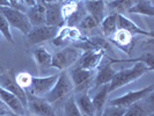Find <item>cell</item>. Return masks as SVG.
Returning a JSON list of instances; mask_svg holds the SVG:
<instances>
[{
  "label": "cell",
  "instance_id": "1",
  "mask_svg": "<svg viewBox=\"0 0 154 116\" xmlns=\"http://www.w3.org/2000/svg\"><path fill=\"white\" fill-rule=\"evenodd\" d=\"M152 70L149 67H147L144 63H136L131 69H124L121 70L118 72H116L112 80L110 81L109 84V91L110 92H114L116 89L123 87V86H126L129 84H131L132 81L137 80L141 76H144L145 73L149 72Z\"/></svg>",
  "mask_w": 154,
  "mask_h": 116
},
{
  "label": "cell",
  "instance_id": "2",
  "mask_svg": "<svg viewBox=\"0 0 154 116\" xmlns=\"http://www.w3.org/2000/svg\"><path fill=\"white\" fill-rule=\"evenodd\" d=\"M73 89H74L73 83L71 80L69 72L65 70V71H62V73L58 74V79H57L56 84L51 88V91L44 96V99L50 103H54V102H57L58 100L63 99L64 96H66Z\"/></svg>",
  "mask_w": 154,
  "mask_h": 116
},
{
  "label": "cell",
  "instance_id": "3",
  "mask_svg": "<svg viewBox=\"0 0 154 116\" xmlns=\"http://www.w3.org/2000/svg\"><path fill=\"white\" fill-rule=\"evenodd\" d=\"M0 13L5 16V19L7 20L11 27L20 30L24 35H27L32 28L26 13L16 8H13L11 6H4V7H0Z\"/></svg>",
  "mask_w": 154,
  "mask_h": 116
},
{
  "label": "cell",
  "instance_id": "4",
  "mask_svg": "<svg viewBox=\"0 0 154 116\" xmlns=\"http://www.w3.org/2000/svg\"><path fill=\"white\" fill-rule=\"evenodd\" d=\"M81 57V51L74 46H66L52 56L51 66L60 71L67 70Z\"/></svg>",
  "mask_w": 154,
  "mask_h": 116
},
{
  "label": "cell",
  "instance_id": "5",
  "mask_svg": "<svg viewBox=\"0 0 154 116\" xmlns=\"http://www.w3.org/2000/svg\"><path fill=\"white\" fill-rule=\"evenodd\" d=\"M153 91H154L153 85H148L145 88H141V89H138V91H131V92L125 93L122 96H118L116 99H112V100L109 101V105L128 108L129 106H131L133 103L143 100V99H146L151 93H153Z\"/></svg>",
  "mask_w": 154,
  "mask_h": 116
},
{
  "label": "cell",
  "instance_id": "6",
  "mask_svg": "<svg viewBox=\"0 0 154 116\" xmlns=\"http://www.w3.org/2000/svg\"><path fill=\"white\" fill-rule=\"evenodd\" d=\"M57 27L48 26V24H41V26H35L30 29V31L27 34V41L31 45L35 44H41L45 41L52 39L58 33Z\"/></svg>",
  "mask_w": 154,
  "mask_h": 116
},
{
  "label": "cell",
  "instance_id": "7",
  "mask_svg": "<svg viewBox=\"0 0 154 116\" xmlns=\"http://www.w3.org/2000/svg\"><path fill=\"white\" fill-rule=\"evenodd\" d=\"M27 109L36 116H57L51 103L43 98L27 93Z\"/></svg>",
  "mask_w": 154,
  "mask_h": 116
},
{
  "label": "cell",
  "instance_id": "8",
  "mask_svg": "<svg viewBox=\"0 0 154 116\" xmlns=\"http://www.w3.org/2000/svg\"><path fill=\"white\" fill-rule=\"evenodd\" d=\"M0 86L2 88L7 89L8 92H11L12 94H14L15 96H17L20 101L22 102L23 106L27 108V92H26V89L21 88L16 84L15 77L13 76L12 71H7L0 76Z\"/></svg>",
  "mask_w": 154,
  "mask_h": 116
},
{
  "label": "cell",
  "instance_id": "9",
  "mask_svg": "<svg viewBox=\"0 0 154 116\" xmlns=\"http://www.w3.org/2000/svg\"><path fill=\"white\" fill-rule=\"evenodd\" d=\"M69 76H71V80L74 86V89H77L78 92H82L85 88L88 87L91 81L94 79L95 72H94V70H87L77 66V67L71 70Z\"/></svg>",
  "mask_w": 154,
  "mask_h": 116
},
{
  "label": "cell",
  "instance_id": "10",
  "mask_svg": "<svg viewBox=\"0 0 154 116\" xmlns=\"http://www.w3.org/2000/svg\"><path fill=\"white\" fill-rule=\"evenodd\" d=\"M58 79V74H52L48 77H32L30 85V93L37 96H45L51 91Z\"/></svg>",
  "mask_w": 154,
  "mask_h": 116
},
{
  "label": "cell",
  "instance_id": "11",
  "mask_svg": "<svg viewBox=\"0 0 154 116\" xmlns=\"http://www.w3.org/2000/svg\"><path fill=\"white\" fill-rule=\"evenodd\" d=\"M0 100L13 114L17 116H26L27 108L22 105L20 99L14 94L8 92L7 89L2 88L1 86H0Z\"/></svg>",
  "mask_w": 154,
  "mask_h": 116
},
{
  "label": "cell",
  "instance_id": "12",
  "mask_svg": "<svg viewBox=\"0 0 154 116\" xmlns=\"http://www.w3.org/2000/svg\"><path fill=\"white\" fill-rule=\"evenodd\" d=\"M45 6V24L62 28L65 20L62 14V5L59 2H44Z\"/></svg>",
  "mask_w": 154,
  "mask_h": 116
},
{
  "label": "cell",
  "instance_id": "13",
  "mask_svg": "<svg viewBox=\"0 0 154 116\" xmlns=\"http://www.w3.org/2000/svg\"><path fill=\"white\" fill-rule=\"evenodd\" d=\"M104 56V50L97 49V50H91L87 51L85 55L81 56V58H79V65L80 67L87 70H95L99 67L101 64V61Z\"/></svg>",
  "mask_w": 154,
  "mask_h": 116
},
{
  "label": "cell",
  "instance_id": "14",
  "mask_svg": "<svg viewBox=\"0 0 154 116\" xmlns=\"http://www.w3.org/2000/svg\"><path fill=\"white\" fill-rule=\"evenodd\" d=\"M117 29L125 30L130 34H138V35H145L149 36L151 39H153V33L152 31H146L141 28H139L136 23L131 21L129 17H126L123 14H117Z\"/></svg>",
  "mask_w": 154,
  "mask_h": 116
},
{
  "label": "cell",
  "instance_id": "15",
  "mask_svg": "<svg viewBox=\"0 0 154 116\" xmlns=\"http://www.w3.org/2000/svg\"><path fill=\"white\" fill-rule=\"evenodd\" d=\"M75 39H82L81 33L75 27H63L58 29L57 35L52 39L54 45H62L67 41H75Z\"/></svg>",
  "mask_w": 154,
  "mask_h": 116
},
{
  "label": "cell",
  "instance_id": "16",
  "mask_svg": "<svg viewBox=\"0 0 154 116\" xmlns=\"http://www.w3.org/2000/svg\"><path fill=\"white\" fill-rule=\"evenodd\" d=\"M26 12V15L32 27L45 24V6L43 2L38 1L36 5L27 8Z\"/></svg>",
  "mask_w": 154,
  "mask_h": 116
},
{
  "label": "cell",
  "instance_id": "17",
  "mask_svg": "<svg viewBox=\"0 0 154 116\" xmlns=\"http://www.w3.org/2000/svg\"><path fill=\"white\" fill-rule=\"evenodd\" d=\"M84 6L88 15L93 16L100 24L106 16V2L104 0H89L84 1Z\"/></svg>",
  "mask_w": 154,
  "mask_h": 116
},
{
  "label": "cell",
  "instance_id": "18",
  "mask_svg": "<svg viewBox=\"0 0 154 116\" xmlns=\"http://www.w3.org/2000/svg\"><path fill=\"white\" fill-rule=\"evenodd\" d=\"M138 0H110L106 2V11H108L109 14H123L128 13V11L137 4Z\"/></svg>",
  "mask_w": 154,
  "mask_h": 116
},
{
  "label": "cell",
  "instance_id": "19",
  "mask_svg": "<svg viewBox=\"0 0 154 116\" xmlns=\"http://www.w3.org/2000/svg\"><path fill=\"white\" fill-rule=\"evenodd\" d=\"M116 71L112 69L111 64L107 63L106 65H103L99 72L94 76V87H100L102 85H106V84H110V81L112 80V78L115 76Z\"/></svg>",
  "mask_w": 154,
  "mask_h": 116
},
{
  "label": "cell",
  "instance_id": "20",
  "mask_svg": "<svg viewBox=\"0 0 154 116\" xmlns=\"http://www.w3.org/2000/svg\"><path fill=\"white\" fill-rule=\"evenodd\" d=\"M78 108L80 110L82 116H94L96 114V110L93 106L92 99L85 92H80L77 98H74Z\"/></svg>",
  "mask_w": 154,
  "mask_h": 116
},
{
  "label": "cell",
  "instance_id": "21",
  "mask_svg": "<svg viewBox=\"0 0 154 116\" xmlns=\"http://www.w3.org/2000/svg\"><path fill=\"white\" fill-rule=\"evenodd\" d=\"M34 59L37 64L41 71L51 69V62H52V55L46 50L44 46H39L37 49L34 50Z\"/></svg>",
  "mask_w": 154,
  "mask_h": 116
},
{
  "label": "cell",
  "instance_id": "22",
  "mask_svg": "<svg viewBox=\"0 0 154 116\" xmlns=\"http://www.w3.org/2000/svg\"><path fill=\"white\" fill-rule=\"evenodd\" d=\"M152 113V101L149 103L141 102V100L129 106L125 109V113L123 116H146L147 114Z\"/></svg>",
  "mask_w": 154,
  "mask_h": 116
},
{
  "label": "cell",
  "instance_id": "23",
  "mask_svg": "<svg viewBox=\"0 0 154 116\" xmlns=\"http://www.w3.org/2000/svg\"><path fill=\"white\" fill-rule=\"evenodd\" d=\"M97 91L95 92L94 96L92 99L93 106L96 110V113H101L103 110V107L106 105V101H107V98H108V94L110 93L109 91V84H106V85H102L100 87H96Z\"/></svg>",
  "mask_w": 154,
  "mask_h": 116
},
{
  "label": "cell",
  "instance_id": "24",
  "mask_svg": "<svg viewBox=\"0 0 154 116\" xmlns=\"http://www.w3.org/2000/svg\"><path fill=\"white\" fill-rule=\"evenodd\" d=\"M128 13L130 14H141V15L153 16L154 15V7L153 1L149 0H138L137 4H134Z\"/></svg>",
  "mask_w": 154,
  "mask_h": 116
},
{
  "label": "cell",
  "instance_id": "25",
  "mask_svg": "<svg viewBox=\"0 0 154 116\" xmlns=\"http://www.w3.org/2000/svg\"><path fill=\"white\" fill-rule=\"evenodd\" d=\"M110 39H111L117 46H119L121 49L125 50V48H129V46L132 44L133 35L125 30L117 29V30L110 36Z\"/></svg>",
  "mask_w": 154,
  "mask_h": 116
},
{
  "label": "cell",
  "instance_id": "26",
  "mask_svg": "<svg viewBox=\"0 0 154 116\" xmlns=\"http://www.w3.org/2000/svg\"><path fill=\"white\" fill-rule=\"evenodd\" d=\"M103 33L107 36H111L117 30V14H108L100 23Z\"/></svg>",
  "mask_w": 154,
  "mask_h": 116
},
{
  "label": "cell",
  "instance_id": "27",
  "mask_svg": "<svg viewBox=\"0 0 154 116\" xmlns=\"http://www.w3.org/2000/svg\"><path fill=\"white\" fill-rule=\"evenodd\" d=\"M153 61H154L153 54H145V55H143V56H140V57H138V58H136V59H112V61H110V64H112V63H130V62L138 63V62H140V63H144L147 67H149V69L153 71L154 70Z\"/></svg>",
  "mask_w": 154,
  "mask_h": 116
},
{
  "label": "cell",
  "instance_id": "28",
  "mask_svg": "<svg viewBox=\"0 0 154 116\" xmlns=\"http://www.w3.org/2000/svg\"><path fill=\"white\" fill-rule=\"evenodd\" d=\"M87 15V12H86V8L84 6V2H81V4H79V7H78L77 12L73 14V15H71L66 20L67 23H69V27H77L78 24L80 23V21L84 19V16Z\"/></svg>",
  "mask_w": 154,
  "mask_h": 116
},
{
  "label": "cell",
  "instance_id": "29",
  "mask_svg": "<svg viewBox=\"0 0 154 116\" xmlns=\"http://www.w3.org/2000/svg\"><path fill=\"white\" fill-rule=\"evenodd\" d=\"M79 4L78 1H71V0H66L64 1V4L62 5V14L64 20L66 21L71 15H73L75 12H77L78 7H79Z\"/></svg>",
  "mask_w": 154,
  "mask_h": 116
},
{
  "label": "cell",
  "instance_id": "30",
  "mask_svg": "<svg viewBox=\"0 0 154 116\" xmlns=\"http://www.w3.org/2000/svg\"><path fill=\"white\" fill-rule=\"evenodd\" d=\"M64 114H65V116H82L79 108H78L75 100H74L73 96L69 98L65 102V105H64Z\"/></svg>",
  "mask_w": 154,
  "mask_h": 116
},
{
  "label": "cell",
  "instance_id": "31",
  "mask_svg": "<svg viewBox=\"0 0 154 116\" xmlns=\"http://www.w3.org/2000/svg\"><path fill=\"white\" fill-rule=\"evenodd\" d=\"M0 34L7 39L8 42L13 43V36H12V31H11V26L7 22V20L5 19V16L0 13Z\"/></svg>",
  "mask_w": 154,
  "mask_h": 116
},
{
  "label": "cell",
  "instance_id": "32",
  "mask_svg": "<svg viewBox=\"0 0 154 116\" xmlns=\"http://www.w3.org/2000/svg\"><path fill=\"white\" fill-rule=\"evenodd\" d=\"M31 79H32V76L27 73V72H21L19 73L15 77V81L16 84L20 86L23 89H27L29 88L31 85Z\"/></svg>",
  "mask_w": 154,
  "mask_h": 116
},
{
  "label": "cell",
  "instance_id": "33",
  "mask_svg": "<svg viewBox=\"0 0 154 116\" xmlns=\"http://www.w3.org/2000/svg\"><path fill=\"white\" fill-rule=\"evenodd\" d=\"M125 109L126 108H124V107L109 105L107 108H104L101 111V116H123Z\"/></svg>",
  "mask_w": 154,
  "mask_h": 116
},
{
  "label": "cell",
  "instance_id": "34",
  "mask_svg": "<svg viewBox=\"0 0 154 116\" xmlns=\"http://www.w3.org/2000/svg\"><path fill=\"white\" fill-rule=\"evenodd\" d=\"M81 29H86V30H91L93 28H96L97 26H99V22L91 15H87L84 16V19L80 21V23L78 24Z\"/></svg>",
  "mask_w": 154,
  "mask_h": 116
},
{
  "label": "cell",
  "instance_id": "35",
  "mask_svg": "<svg viewBox=\"0 0 154 116\" xmlns=\"http://www.w3.org/2000/svg\"><path fill=\"white\" fill-rule=\"evenodd\" d=\"M8 2H9V6H11V7L16 8V9L21 11L23 13L27 11V6L23 4L22 0H8Z\"/></svg>",
  "mask_w": 154,
  "mask_h": 116
},
{
  "label": "cell",
  "instance_id": "36",
  "mask_svg": "<svg viewBox=\"0 0 154 116\" xmlns=\"http://www.w3.org/2000/svg\"><path fill=\"white\" fill-rule=\"evenodd\" d=\"M23 4L26 5V6H28V7H31V6H34V5H36L38 1L37 0H22Z\"/></svg>",
  "mask_w": 154,
  "mask_h": 116
},
{
  "label": "cell",
  "instance_id": "37",
  "mask_svg": "<svg viewBox=\"0 0 154 116\" xmlns=\"http://www.w3.org/2000/svg\"><path fill=\"white\" fill-rule=\"evenodd\" d=\"M6 114H9V113L5 108V105H0V116L6 115Z\"/></svg>",
  "mask_w": 154,
  "mask_h": 116
},
{
  "label": "cell",
  "instance_id": "38",
  "mask_svg": "<svg viewBox=\"0 0 154 116\" xmlns=\"http://www.w3.org/2000/svg\"><path fill=\"white\" fill-rule=\"evenodd\" d=\"M4 6H9L8 0H0V7H4Z\"/></svg>",
  "mask_w": 154,
  "mask_h": 116
},
{
  "label": "cell",
  "instance_id": "39",
  "mask_svg": "<svg viewBox=\"0 0 154 116\" xmlns=\"http://www.w3.org/2000/svg\"><path fill=\"white\" fill-rule=\"evenodd\" d=\"M57 0H44V2H56Z\"/></svg>",
  "mask_w": 154,
  "mask_h": 116
},
{
  "label": "cell",
  "instance_id": "40",
  "mask_svg": "<svg viewBox=\"0 0 154 116\" xmlns=\"http://www.w3.org/2000/svg\"><path fill=\"white\" fill-rule=\"evenodd\" d=\"M71 1H78V2H80V1H89V0H71Z\"/></svg>",
  "mask_w": 154,
  "mask_h": 116
},
{
  "label": "cell",
  "instance_id": "41",
  "mask_svg": "<svg viewBox=\"0 0 154 116\" xmlns=\"http://www.w3.org/2000/svg\"><path fill=\"white\" fill-rule=\"evenodd\" d=\"M2 116H17L15 114H6V115H2Z\"/></svg>",
  "mask_w": 154,
  "mask_h": 116
},
{
  "label": "cell",
  "instance_id": "42",
  "mask_svg": "<svg viewBox=\"0 0 154 116\" xmlns=\"http://www.w3.org/2000/svg\"><path fill=\"white\" fill-rule=\"evenodd\" d=\"M94 116H101V113H96V114H95Z\"/></svg>",
  "mask_w": 154,
  "mask_h": 116
},
{
  "label": "cell",
  "instance_id": "43",
  "mask_svg": "<svg viewBox=\"0 0 154 116\" xmlns=\"http://www.w3.org/2000/svg\"><path fill=\"white\" fill-rule=\"evenodd\" d=\"M39 1H41V2H43V4H44V0H39Z\"/></svg>",
  "mask_w": 154,
  "mask_h": 116
},
{
  "label": "cell",
  "instance_id": "44",
  "mask_svg": "<svg viewBox=\"0 0 154 116\" xmlns=\"http://www.w3.org/2000/svg\"><path fill=\"white\" fill-rule=\"evenodd\" d=\"M0 105H4V103H2V102H1V100H0Z\"/></svg>",
  "mask_w": 154,
  "mask_h": 116
},
{
  "label": "cell",
  "instance_id": "45",
  "mask_svg": "<svg viewBox=\"0 0 154 116\" xmlns=\"http://www.w3.org/2000/svg\"><path fill=\"white\" fill-rule=\"evenodd\" d=\"M59 1H63V2H64V1H66V0H59Z\"/></svg>",
  "mask_w": 154,
  "mask_h": 116
},
{
  "label": "cell",
  "instance_id": "46",
  "mask_svg": "<svg viewBox=\"0 0 154 116\" xmlns=\"http://www.w3.org/2000/svg\"><path fill=\"white\" fill-rule=\"evenodd\" d=\"M104 1H106V0H104ZM107 1H110V0H107Z\"/></svg>",
  "mask_w": 154,
  "mask_h": 116
},
{
  "label": "cell",
  "instance_id": "47",
  "mask_svg": "<svg viewBox=\"0 0 154 116\" xmlns=\"http://www.w3.org/2000/svg\"><path fill=\"white\" fill-rule=\"evenodd\" d=\"M149 1H153V0H149Z\"/></svg>",
  "mask_w": 154,
  "mask_h": 116
},
{
  "label": "cell",
  "instance_id": "48",
  "mask_svg": "<svg viewBox=\"0 0 154 116\" xmlns=\"http://www.w3.org/2000/svg\"><path fill=\"white\" fill-rule=\"evenodd\" d=\"M37 1H39V0H37Z\"/></svg>",
  "mask_w": 154,
  "mask_h": 116
}]
</instances>
